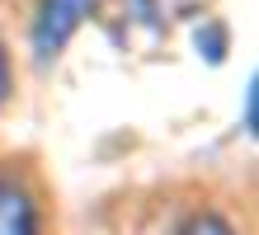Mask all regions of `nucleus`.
I'll use <instances>...</instances> for the list:
<instances>
[{
	"mask_svg": "<svg viewBox=\"0 0 259 235\" xmlns=\"http://www.w3.org/2000/svg\"><path fill=\"white\" fill-rule=\"evenodd\" d=\"M0 235H48V193L24 160H0Z\"/></svg>",
	"mask_w": 259,
	"mask_h": 235,
	"instance_id": "obj_1",
	"label": "nucleus"
},
{
	"mask_svg": "<svg viewBox=\"0 0 259 235\" xmlns=\"http://www.w3.org/2000/svg\"><path fill=\"white\" fill-rule=\"evenodd\" d=\"M95 10H99V0H42V10L33 19V47H38V57L42 61L57 57Z\"/></svg>",
	"mask_w": 259,
	"mask_h": 235,
	"instance_id": "obj_2",
	"label": "nucleus"
},
{
	"mask_svg": "<svg viewBox=\"0 0 259 235\" xmlns=\"http://www.w3.org/2000/svg\"><path fill=\"white\" fill-rule=\"evenodd\" d=\"M175 235H236V226L222 212H193V216H184V226Z\"/></svg>",
	"mask_w": 259,
	"mask_h": 235,
	"instance_id": "obj_3",
	"label": "nucleus"
},
{
	"mask_svg": "<svg viewBox=\"0 0 259 235\" xmlns=\"http://www.w3.org/2000/svg\"><path fill=\"white\" fill-rule=\"evenodd\" d=\"M10 85H14V71H10V52H5V42H0V104L10 99Z\"/></svg>",
	"mask_w": 259,
	"mask_h": 235,
	"instance_id": "obj_4",
	"label": "nucleus"
}]
</instances>
